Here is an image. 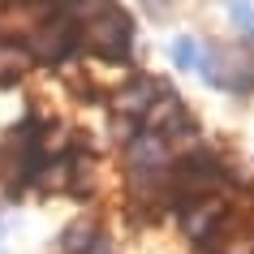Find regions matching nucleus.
Masks as SVG:
<instances>
[{
    "label": "nucleus",
    "instance_id": "nucleus-5",
    "mask_svg": "<svg viewBox=\"0 0 254 254\" xmlns=\"http://www.w3.org/2000/svg\"><path fill=\"white\" fill-rule=\"evenodd\" d=\"M173 65L177 69H198V43L190 35H177L173 39Z\"/></svg>",
    "mask_w": 254,
    "mask_h": 254
},
{
    "label": "nucleus",
    "instance_id": "nucleus-3",
    "mask_svg": "<svg viewBox=\"0 0 254 254\" xmlns=\"http://www.w3.org/2000/svg\"><path fill=\"white\" fill-rule=\"evenodd\" d=\"M202 78H207V86H215V91H228V73H233V52H224L220 43H207V56L198 61Z\"/></svg>",
    "mask_w": 254,
    "mask_h": 254
},
{
    "label": "nucleus",
    "instance_id": "nucleus-6",
    "mask_svg": "<svg viewBox=\"0 0 254 254\" xmlns=\"http://www.w3.org/2000/svg\"><path fill=\"white\" fill-rule=\"evenodd\" d=\"M233 22H237L241 30H250V35H254V4L237 0V4H233Z\"/></svg>",
    "mask_w": 254,
    "mask_h": 254
},
{
    "label": "nucleus",
    "instance_id": "nucleus-1",
    "mask_svg": "<svg viewBox=\"0 0 254 254\" xmlns=\"http://www.w3.org/2000/svg\"><path fill=\"white\" fill-rule=\"evenodd\" d=\"M82 48L91 56L129 65V56H134V22H129V13L117 9L112 0H104V4L82 22Z\"/></svg>",
    "mask_w": 254,
    "mask_h": 254
},
{
    "label": "nucleus",
    "instance_id": "nucleus-4",
    "mask_svg": "<svg viewBox=\"0 0 254 254\" xmlns=\"http://www.w3.org/2000/svg\"><path fill=\"white\" fill-rule=\"evenodd\" d=\"M30 73V56L22 43H0V86H17Z\"/></svg>",
    "mask_w": 254,
    "mask_h": 254
},
{
    "label": "nucleus",
    "instance_id": "nucleus-2",
    "mask_svg": "<svg viewBox=\"0 0 254 254\" xmlns=\"http://www.w3.org/2000/svg\"><path fill=\"white\" fill-rule=\"evenodd\" d=\"M160 95H168V86H164L160 78H147V73H138V78H129L125 86H117V91L108 95V104H112V112H117V117L142 121Z\"/></svg>",
    "mask_w": 254,
    "mask_h": 254
}]
</instances>
